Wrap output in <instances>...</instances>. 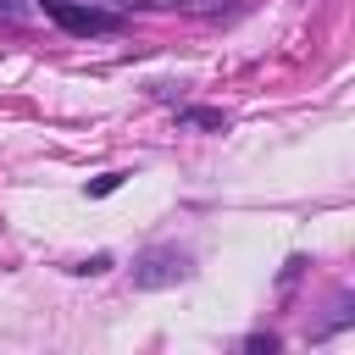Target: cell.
<instances>
[{"instance_id":"6da1fadb","label":"cell","mask_w":355,"mask_h":355,"mask_svg":"<svg viewBox=\"0 0 355 355\" xmlns=\"http://www.w3.org/2000/svg\"><path fill=\"white\" fill-rule=\"evenodd\" d=\"M189 272V261L178 255V250H150L139 266H133V283L139 288H166V283H178Z\"/></svg>"},{"instance_id":"7a4b0ae2","label":"cell","mask_w":355,"mask_h":355,"mask_svg":"<svg viewBox=\"0 0 355 355\" xmlns=\"http://www.w3.org/2000/svg\"><path fill=\"white\" fill-rule=\"evenodd\" d=\"M50 17H55L61 28H72V33H105V28H111V17H100V11H78V6H67V0H50Z\"/></svg>"},{"instance_id":"3957f363","label":"cell","mask_w":355,"mask_h":355,"mask_svg":"<svg viewBox=\"0 0 355 355\" xmlns=\"http://www.w3.org/2000/svg\"><path fill=\"white\" fill-rule=\"evenodd\" d=\"M178 122H183V128H227V116H222V111H183Z\"/></svg>"},{"instance_id":"277c9868","label":"cell","mask_w":355,"mask_h":355,"mask_svg":"<svg viewBox=\"0 0 355 355\" xmlns=\"http://www.w3.org/2000/svg\"><path fill=\"white\" fill-rule=\"evenodd\" d=\"M116 183H122V172H105V178H94V183H89V194H111Z\"/></svg>"},{"instance_id":"5b68a950","label":"cell","mask_w":355,"mask_h":355,"mask_svg":"<svg viewBox=\"0 0 355 355\" xmlns=\"http://www.w3.org/2000/svg\"><path fill=\"white\" fill-rule=\"evenodd\" d=\"M105 266H111V255H89V261H78L72 272H89V277H94V272H105Z\"/></svg>"}]
</instances>
